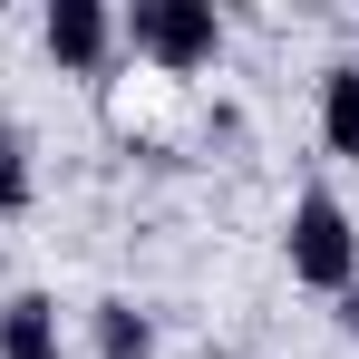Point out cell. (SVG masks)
Instances as JSON below:
<instances>
[{"mask_svg": "<svg viewBox=\"0 0 359 359\" xmlns=\"http://www.w3.org/2000/svg\"><path fill=\"white\" fill-rule=\"evenodd\" d=\"M282 252H292V282H311V292L340 301L359 282V224H350V204H340L330 184H301L292 224H282Z\"/></svg>", "mask_w": 359, "mask_h": 359, "instance_id": "6da1fadb", "label": "cell"}, {"mask_svg": "<svg viewBox=\"0 0 359 359\" xmlns=\"http://www.w3.org/2000/svg\"><path fill=\"white\" fill-rule=\"evenodd\" d=\"M320 146L359 165V59H330V68H320Z\"/></svg>", "mask_w": 359, "mask_h": 359, "instance_id": "5b68a950", "label": "cell"}, {"mask_svg": "<svg viewBox=\"0 0 359 359\" xmlns=\"http://www.w3.org/2000/svg\"><path fill=\"white\" fill-rule=\"evenodd\" d=\"M29 194H39L29 136H20V126H0V214H29Z\"/></svg>", "mask_w": 359, "mask_h": 359, "instance_id": "52a82bcc", "label": "cell"}, {"mask_svg": "<svg viewBox=\"0 0 359 359\" xmlns=\"http://www.w3.org/2000/svg\"><path fill=\"white\" fill-rule=\"evenodd\" d=\"M39 39H49V59H59L68 78H97L107 49H117V10H107V0H49Z\"/></svg>", "mask_w": 359, "mask_h": 359, "instance_id": "3957f363", "label": "cell"}, {"mask_svg": "<svg viewBox=\"0 0 359 359\" xmlns=\"http://www.w3.org/2000/svg\"><path fill=\"white\" fill-rule=\"evenodd\" d=\"M117 39L136 59H156L165 78H194V68L224 59V10H214V0H136L117 20Z\"/></svg>", "mask_w": 359, "mask_h": 359, "instance_id": "7a4b0ae2", "label": "cell"}, {"mask_svg": "<svg viewBox=\"0 0 359 359\" xmlns=\"http://www.w3.org/2000/svg\"><path fill=\"white\" fill-rule=\"evenodd\" d=\"M340 330H350V340H359V282H350V292H340Z\"/></svg>", "mask_w": 359, "mask_h": 359, "instance_id": "ba28073f", "label": "cell"}, {"mask_svg": "<svg viewBox=\"0 0 359 359\" xmlns=\"http://www.w3.org/2000/svg\"><path fill=\"white\" fill-rule=\"evenodd\" d=\"M0 359H68L59 301H49V292H10V301H0Z\"/></svg>", "mask_w": 359, "mask_h": 359, "instance_id": "277c9868", "label": "cell"}, {"mask_svg": "<svg viewBox=\"0 0 359 359\" xmlns=\"http://www.w3.org/2000/svg\"><path fill=\"white\" fill-rule=\"evenodd\" d=\"M88 340H97V359H156V320L136 301H97L88 311Z\"/></svg>", "mask_w": 359, "mask_h": 359, "instance_id": "8992f818", "label": "cell"}, {"mask_svg": "<svg viewBox=\"0 0 359 359\" xmlns=\"http://www.w3.org/2000/svg\"><path fill=\"white\" fill-rule=\"evenodd\" d=\"M204 359H233V350H204Z\"/></svg>", "mask_w": 359, "mask_h": 359, "instance_id": "9c48e42d", "label": "cell"}]
</instances>
